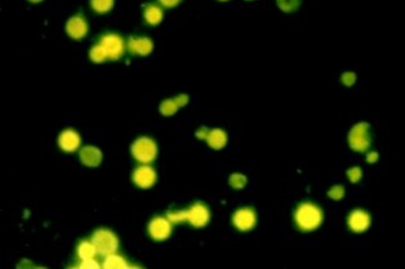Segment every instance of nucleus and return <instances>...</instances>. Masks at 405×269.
Returning a JSON list of instances; mask_svg holds the SVG:
<instances>
[{"label": "nucleus", "instance_id": "obj_1", "mask_svg": "<svg viewBox=\"0 0 405 269\" xmlns=\"http://www.w3.org/2000/svg\"><path fill=\"white\" fill-rule=\"evenodd\" d=\"M106 236L107 232H102L101 231V232H97V235H95V237H93L95 245H97V248H99V251L101 253H110V252L115 251V247H118L116 238L111 235L107 238V240H105L106 239Z\"/></svg>", "mask_w": 405, "mask_h": 269}]
</instances>
